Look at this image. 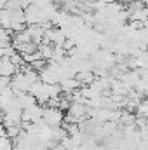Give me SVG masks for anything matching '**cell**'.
<instances>
[{
	"instance_id": "7a4b0ae2",
	"label": "cell",
	"mask_w": 148,
	"mask_h": 150,
	"mask_svg": "<svg viewBox=\"0 0 148 150\" xmlns=\"http://www.w3.org/2000/svg\"><path fill=\"white\" fill-rule=\"evenodd\" d=\"M58 84H59L63 94H68V93H72V91H75V89L80 87V82L77 80V77H65V79H61Z\"/></svg>"
},
{
	"instance_id": "6da1fadb",
	"label": "cell",
	"mask_w": 148,
	"mask_h": 150,
	"mask_svg": "<svg viewBox=\"0 0 148 150\" xmlns=\"http://www.w3.org/2000/svg\"><path fill=\"white\" fill-rule=\"evenodd\" d=\"M63 117L65 113L63 110H59L58 107H44L42 110V120L49 126V127H54V126H61L63 124Z\"/></svg>"
},
{
	"instance_id": "3957f363",
	"label": "cell",
	"mask_w": 148,
	"mask_h": 150,
	"mask_svg": "<svg viewBox=\"0 0 148 150\" xmlns=\"http://www.w3.org/2000/svg\"><path fill=\"white\" fill-rule=\"evenodd\" d=\"M16 72H18V67H16L9 58H2V59H0V77L11 79Z\"/></svg>"
},
{
	"instance_id": "277c9868",
	"label": "cell",
	"mask_w": 148,
	"mask_h": 150,
	"mask_svg": "<svg viewBox=\"0 0 148 150\" xmlns=\"http://www.w3.org/2000/svg\"><path fill=\"white\" fill-rule=\"evenodd\" d=\"M99 2H103V4H110V2H115V0H99Z\"/></svg>"
}]
</instances>
